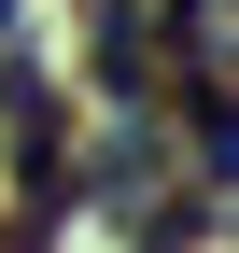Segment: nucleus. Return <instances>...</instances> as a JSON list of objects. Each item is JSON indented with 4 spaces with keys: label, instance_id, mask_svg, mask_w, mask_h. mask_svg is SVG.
<instances>
[{
    "label": "nucleus",
    "instance_id": "f257e3e1",
    "mask_svg": "<svg viewBox=\"0 0 239 253\" xmlns=\"http://www.w3.org/2000/svg\"><path fill=\"white\" fill-rule=\"evenodd\" d=\"M0 155H14L28 197H71V113H56L42 71H0Z\"/></svg>",
    "mask_w": 239,
    "mask_h": 253
},
{
    "label": "nucleus",
    "instance_id": "f03ea898",
    "mask_svg": "<svg viewBox=\"0 0 239 253\" xmlns=\"http://www.w3.org/2000/svg\"><path fill=\"white\" fill-rule=\"evenodd\" d=\"M84 42H99V99L113 113H155V56H169V14L155 0H99Z\"/></svg>",
    "mask_w": 239,
    "mask_h": 253
}]
</instances>
